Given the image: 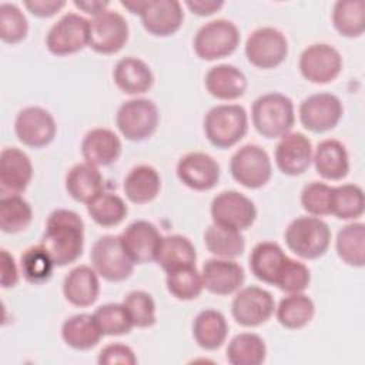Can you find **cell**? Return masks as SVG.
<instances>
[{"mask_svg":"<svg viewBox=\"0 0 365 365\" xmlns=\"http://www.w3.org/2000/svg\"><path fill=\"white\" fill-rule=\"evenodd\" d=\"M40 244L47 250L56 267L74 262L84 248V222L81 217L71 210H54L46 221Z\"/></svg>","mask_w":365,"mask_h":365,"instance_id":"1","label":"cell"},{"mask_svg":"<svg viewBox=\"0 0 365 365\" xmlns=\"http://www.w3.org/2000/svg\"><path fill=\"white\" fill-rule=\"evenodd\" d=\"M255 130L265 138H281L288 134L295 123L294 103L281 93L259 96L251 108Z\"/></svg>","mask_w":365,"mask_h":365,"instance_id":"2","label":"cell"},{"mask_svg":"<svg viewBox=\"0 0 365 365\" xmlns=\"http://www.w3.org/2000/svg\"><path fill=\"white\" fill-rule=\"evenodd\" d=\"M287 247L304 259L324 255L331 242V230L319 217L302 215L289 222L284 232Z\"/></svg>","mask_w":365,"mask_h":365,"instance_id":"3","label":"cell"},{"mask_svg":"<svg viewBox=\"0 0 365 365\" xmlns=\"http://www.w3.org/2000/svg\"><path fill=\"white\" fill-rule=\"evenodd\" d=\"M248 130V115L240 104H220L208 110L204 117V133L217 148L235 145Z\"/></svg>","mask_w":365,"mask_h":365,"instance_id":"4","label":"cell"},{"mask_svg":"<svg viewBox=\"0 0 365 365\" xmlns=\"http://www.w3.org/2000/svg\"><path fill=\"white\" fill-rule=\"evenodd\" d=\"M240 44L238 27L227 19H215L202 24L192 40L195 54L205 61L232 54Z\"/></svg>","mask_w":365,"mask_h":365,"instance_id":"5","label":"cell"},{"mask_svg":"<svg viewBox=\"0 0 365 365\" xmlns=\"http://www.w3.org/2000/svg\"><path fill=\"white\" fill-rule=\"evenodd\" d=\"M160 114L157 106L148 98H131L124 101L115 114L120 133L130 141L150 138L158 125Z\"/></svg>","mask_w":365,"mask_h":365,"instance_id":"6","label":"cell"},{"mask_svg":"<svg viewBox=\"0 0 365 365\" xmlns=\"http://www.w3.org/2000/svg\"><path fill=\"white\" fill-rule=\"evenodd\" d=\"M90 259L96 272L111 282L127 279L135 265L124 251L120 237L110 234L100 237L93 244Z\"/></svg>","mask_w":365,"mask_h":365,"instance_id":"7","label":"cell"},{"mask_svg":"<svg viewBox=\"0 0 365 365\" xmlns=\"http://www.w3.org/2000/svg\"><path fill=\"white\" fill-rule=\"evenodd\" d=\"M232 178L247 188L264 187L272 175V164L268 153L257 144L240 147L230 160Z\"/></svg>","mask_w":365,"mask_h":365,"instance_id":"8","label":"cell"},{"mask_svg":"<svg viewBox=\"0 0 365 365\" xmlns=\"http://www.w3.org/2000/svg\"><path fill=\"white\" fill-rule=\"evenodd\" d=\"M128 33L127 20L107 9L88 20V47L100 54H114L125 46Z\"/></svg>","mask_w":365,"mask_h":365,"instance_id":"9","label":"cell"},{"mask_svg":"<svg viewBox=\"0 0 365 365\" xmlns=\"http://www.w3.org/2000/svg\"><path fill=\"white\" fill-rule=\"evenodd\" d=\"M247 60L258 68H274L288 54V41L282 31L275 27H259L245 41Z\"/></svg>","mask_w":365,"mask_h":365,"instance_id":"10","label":"cell"},{"mask_svg":"<svg viewBox=\"0 0 365 365\" xmlns=\"http://www.w3.org/2000/svg\"><path fill=\"white\" fill-rule=\"evenodd\" d=\"M46 46L54 56H68L88 46V20L77 13L63 14L48 30Z\"/></svg>","mask_w":365,"mask_h":365,"instance_id":"11","label":"cell"},{"mask_svg":"<svg viewBox=\"0 0 365 365\" xmlns=\"http://www.w3.org/2000/svg\"><path fill=\"white\" fill-rule=\"evenodd\" d=\"M210 212L212 222L238 231L250 228L257 218L254 202L235 190H227L217 194L211 201Z\"/></svg>","mask_w":365,"mask_h":365,"instance_id":"12","label":"cell"},{"mask_svg":"<svg viewBox=\"0 0 365 365\" xmlns=\"http://www.w3.org/2000/svg\"><path fill=\"white\" fill-rule=\"evenodd\" d=\"M342 70L339 51L327 43L308 46L299 56V71L305 80L314 84L334 81Z\"/></svg>","mask_w":365,"mask_h":365,"instance_id":"13","label":"cell"},{"mask_svg":"<svg viewBox=\"0 0 365 365\" xmlns=\"http://www.w3.org/2000/svg\"><path fill=\"white\" fill-rule=\"evenodd\" d=\"M274 311L272 294L257 285L240 288L231 304V314L242 327H258L267 322Z\"/></svg>","mask_w":365,"mask_h":365,"instance_id":"14","label":"cell"},{"mask_svg":"<svg viewBox=\"0 0 365 365\" xmlns=\"http://www.w3.org/2000/svg\"><path fill=\"white\" fill-rule=\"evenodd\" d=\"M301 124L312 133L332 130L341 120L344 107L341 100L331 93L311 94L299 104Z\"/></svg>","mask_w":365,"mask_h":365,"instance_id":"15","label":"cell"},{"mask_svg":"<svg viewBox=\"0 0 365 365\" xmlns=\"http://www.w3.org/2000/svg\"><path fill=\"white\" fill-rule=\"evenodd\" d=\"M14 131L19 141L24 145L40 148L54 140L57 125L46 108L30 106L19 111L14 121Z\"/></svg>","mask_w":365,"mask_h":365,"instance_id":"16","label":"cell"},{"mask_svg":"<svg viewBox=\"0 0 365 365\" xmlns=\"http://www.w3.org/2000/svg\"><path fill=\"white\" fill-rule=\"evenodd\" d=\"M177 177L191 190L208 191L220 180V165L210 154L187 153L177 163Z\"/></svg>","mask_w":365,"mask_h":365,"instance_id":"17","label":"cell"},{"mask_svg":"<svg viewBox=\"0 0 365 365\" xmlns=\"http://www.w3.org/2000/svg\"><path fill=\"white\" fill-rule=\"evenodd\" d=\"M118 237L124 251L134 264H147L155 259L161 234L153 222L145 220L133 221Z\"/></svg>","mask_w":365,"mask_h":365,"instance_id":"18","label":"cell"},{"mask_svg":"<svg viewBox=\"0 0 365 365\" xmlns=\"http://www.w3.org/2000/svg\"><path fill=\"white\" fill-rule=\"evenodd\" d=\"M144 29L157 37H167L178 31L184 13L177 0H144L138 13Z\"/></svg>","mask_w":365,"mask_h":365,"instance_id":"19","label":"cell"},{"mask_svg":"<svg viewBox=\"0 0 365 365\" xmlns=\"http://www.w3.org/2000/svg\"><path fill=\"white\" fill-rule=\"evenodd\" d=\"M312 153L311 140L305 134L289 131L275 147V164L287 175H299L309 168Z\"/></svg>","mask_w":365,"mask_h":365,"instance_id":"20","label":"cell"},{"mask_svg":"<svg viewBox=\"0 0 365 365\" xmlns=\"http://www.w3.org/2000/svg\"><path fill=\"white\" fill-rule=\"evenodd\" d=\"M204 288L217 295H230L241 288L244 268L231 258H210L201 269Z\"/></svg>","mask_w":365,"mask_h":365,"instance_id":"21","label":"cell"},{"mask_svg":"<svg viewBox=\"0 0 365 365\" xmlns=\"http://www.w3.org/2000/svg\"><path fill=\"white\" fill-rule=\"evenodd\" d=\"M33 177L29 155L17 147H6L0 153V185L10 194L23 192Z\"/></svg>","mask_w":365,"mask_h":365,"instance_id":"22","label":"cell"},{"mask_svg":"<svg viewBox=\"0 0 365 365\" xmlns=\"http://www.w3.org/2000/svg\"><path fill=\"white\" fill-rule=\"evenodd\" d=\"M121 154V141L118 135L104 127L91 128L81 141V155L86 163L96 167H106L118 160Z\"/></svg>","mask_w":365,"mask_h":365,"instance_id":"23","label":"cell"},{"mask_svg":"<svg viewBox=\"0 0 365 365\" xmlns=\"http://www.w3.org/2000/svg\"><path fill=\"white\" fill-rule=\"evenodd\" d=\"M207 91L218 100H237L247 90L245 74L232 64H217L211 67L205 74Z\"/></svg>","mask_w":365,"mask_h":365,"instance_id":"24","label":"cell"},{"mask_svg":"<svg viewBox=\"0 0 365 365\" xmlns=\"http://www.w3.org/2000/svg\"><path fill=\"white\" fill-rule=\"evenodd\" d=\"M100 292L98 274L88 265L73 268L63 281V294L66 299L76 307L93 305Z\"/></svg>","mask_w":365,"mask_h":365,"instance_id":"25","label":"cell"},{"mask_svg":"<svg viewBox=\"0 0 365 365\" xmlns=\"http://www.w3.org/2000/svg\"><path fill=\"white\" fill-rule=\"evenodd\" d=\"M115 86L125 94H143L153 87L154 76L150 66L138 57H123L113 68Z\"/></svg>","mask_w":365,"mask_h":365,"instance_id":"26","label":"cell"},{"mask_svg":"<svg viewBox=\"0 0 365 365\" xmlns=\"http://www.w3.org/2000/svg\"><path fill=\"white\" fill-rule=\"evenodd\" d=\"M312 161L317 173L325 180H342L349 171L348 151L345 145L335 138H327L318 143L312 153Z\"/></svg>","mask_w":365,"mask_h":365,"instance_id":"27","label":"cell"},{"mask_svg":"<svg viewBox=\"0 0 365 365\" xmlns=\"http://www.w3.org/2000/svg\"><path fill=\"white\" fill-rule=\"evenodd\" d=\"M103 175L96 165L78 163L66 174V190L71 198L88 204L103 192Z\"/></svg>","mask_w":365,"mask_h":365,"instance_id":"28","label":"cell"},{"mask_svg":"<svg viewBox=\"0 0 365 365\" xmlns=\"http://www.w3.org/2000/svg\"><path fill=\"white\" fill-rule=\"evenodd\" d=\"M124 194L134 204H145L153 201L161 188L158 171L148 164H140L130 170L124 178Z\"/></svg>","mask_w":365,"mask_h":365,"instance_id":"29","label":"cell"},{"mask_svg":"<svg viewBox=\"0 0 365 365\" xmlns=\"http://www.w3.org/2000/svg\"><path fill=\"white\" fill-rule=\"evenodd\" d=\"M195 259L197 252L190 238L180 234H171L161 237L154 261L165 272H170L181 267L195 265Z\"/></svg>","mask_w":365,"mask_h":365,"instance_id":"30","label":"cell"},{"mask_svg":"<svg viewBox=\"0 0 365 365\" xmlns=\"http://www.w3.org/2000/svg\"><path fill=\"white\" fill-rule=\"evenodd\" d=\"M228 335L225 317L217 309H202L192 321V336L197 345L207 351L220 348Z\"/></svg>","mask_w":365,"mask_h":365,"instance_id":"31","label":"cell"},{"mask_svg":"<svg viewBox=\"0 0 365 365\" xmlns=\"http://www.w3.org/2000/svg\"><path fill=\"white\" fill-rule=\"evenodd\" d=\"M287 254L274 241L258 242L250 255V269L255 278L267 284H275Z\"/></svg>","mask_w":365,"mask_h":365,"instance_id":"32","label":"cell"},{"mask_svg":"<svg viewBox=\"0 0 365 365\" xmlns=\"http://www.w3.org/2000/svg\"><path fill=\"white\" fill-rule=\"evenodd\" d=\"M103 334L93 317V314H76L67 318L61 325L63 341L77 351H87L94 348Z\"/></svg>","mask_w":365,"mask_h":365,"instance_id":"33","label":"cell"},{"mask_svg":"<svg viewBox=\"0 0 365 365\" xmlns=\"http://www.w3.org/2000/svg\"><path fill=\"white\" fill-rule=\"evenodd\" d=\"M278 322L288 329H299L311 322L315 314L312 299L304 292H294L284 297L277 309Z\"/></svg>","mask_w":365,"mask_h":365,"instance_id":"34","label":"cell"},{"mask_svg":"<svg viewBox=\"0 0 365 365\" xmlns=\"http://www.w3.org/2000/svg\"><path fill=\"white\" fill-rule=\"evenodd\" d=\"M205 248L220 258H235L242 255L245 240L241 231L212 222L204 232Z\"/></svg>","mask_w":365,"mask_h":365,"instance_id":"35","label":"cell"},{"mask_svg":"<svg viewBox=\"0 0 365 365\" xmlns=\"http://www.w3.org/2000/svg\"><path fill=\"white\" fill-rule=\"evenodd\" d=\"M265 342L254 332L235 335L227 346V359L231 365H259L265 361Z\"/></svg>","mask_w":365,"mask_h":365,"instance_id":"36","label":"cell"},{"mask_svg":"<svg viewBox=\"0 0 365 365\" xmlns=\"http://www.w3.org/2000/svg\"><path fill=\"white\" fill-rule=\"evenodd\" d=\"M336 254L351 267H364L365 264V225L351 222L342 227L336 234Z\"/></svg>","mask_w":365,"mask_h":365,"instance_id":"37","label":"cell"},{"mask_svg":"<svg viewBox=\"0 0 365 365\" xmlns=\"http://www.w3.org/2000/svg\"><path fill=\"white\" fill-rule=\"evenodd\" d=\"M332 24L344 37H359L365 30V1H336L332 9Z\"/></svg>","mask_w":365,"mask_h":365,"instance_id":"38","label":"cell"},{"mask_svg":"<svg viewBox=\"0 0 365 365\" xmlns=\"http://www.w3.org/2000/svg\"><path fill=\"white\" fill-rule=\"evenodd\" d=\"M33 220L30 204L19 194H9L0 198V230L7 234L24 231Z\"/></svg>","mask_w":365,"mask_h":365,"instance_id":"39","label":"cell"},{"mask_svg":"<svg viewBox=\"0 0 365 365\" xmlns=\"http://www.w3.org/2000/svg\"><path fill=\"white\" fill-rule=\"evenodd\" d=\"M364 191L356 184L332 187L331 214L339 220H355L364 214Z\"/></svg>","mask_w":365,"mask_h":365,"instance_id":"40","label":"cell"},{"mask_svg":"<svg viewBox=\"0 0 365 365\" xmlns=\"http://www.w3.org/2000/svg\"><path fill=\"white\" fill-rule=\"evenodd\" d=\"M87 212L98 225L114 227L125 218L128 208L120 195L103 191L87 204Z\"/></svg>","mask_w":365,"mask_h":365,"instance_id":"41","label":"cell"},{"mask_svg":"<svg viewBox=\"0 0 365 365\" xmlns=\"http://www.w3.org/2000/svg\"><path fill=\"white\" fill-rule=\"evenodd\" d=\"M54 267L53 258L41 244L29 247L20 257L21 274L27 282L34 285L48 281Z\"/></svg>","mask_w":365,"mask_h":365,"instance_id":"42","label":"cell"},{"mask_svg":"<svg viewBox=\"0 0 365 365\" xmlns=\"http://www.w3.org/2000/svg\"><path fill=\"white\" fill-rule=\"evenodd\" d=\"M165 284L168 292L181 301L195 299L204 288L201 272L197 271L195 265L181 267L167 272Z\"/></svg>","mask_w":365,"mask_h":365,"instance_id":"43","label":"cell"},{"mask_svg":"<svg viewBox=\"0 0 365 365\" xmlns=\"http://www.w3.org/2000/svg\"><path fill=\"white\" fill-rule=\"evenodd\" d=\"M93 317L103 335H124L128 334L134 327L123 304L110 302L100 305L93 312Z\"/></svg>","mask_w":365,"mask_h":365,"instance_id":"44","label":"cell"},{"mask_svg":"<svg viewBox=\"0 0 365 365\" xmlns=\"http://www.w3.org/2000/svg\"><path fill=\"white\" fill-rule=\"evenodd\" d=\"M137 328H148L155 324V302L153 297L141 289L128 292L121 302Z\"/></svg>","mask_w":365,"mask_h":365,"instance_id":"45","label":"cell"},{"mask_svg":"<svg viewBox=\"0 0 365 365\" xmlns=\"http://www.w3.org/2000/svg\"><path fill=\"white\" fill-rule=\"evenodd\" d=\"M29 23L23 11L13 3L0 4V37L4 43L16 44L26 38Z\"/></svg>","mask_w":365,"mask_h":365,"instance_id":"46","label":"cell"},{"mask_svg":"<svg viewBox=\"0 0 365 365\" xmlns=\"http://www.w3.org/2000/svg\"><path fill=\"white\" fill-rule=\"evenodd\" d=\"M309 281H311V274L308 267L301 261L287 257L274 285L284 292L294 294V292H302L304 289H307L309 285Z\"/></svg>","mask_w":365,"mask_h":365,"instance_id":"47","label":"cell"},{"mask_svg":"<svg viewBox=\"0 0 365 365\" xmlns=\"http://www.w3.org/2000/svg\"><path fill=\"white\" fill-rule=\"evenodd\" d=\"M331 198L332 187L319 181L307 184L301 191V205L314 217L331 214Z\"/></svg>","mask_w":365,"mask_h":365,"instance_id":"48","label":"cell"},{"mask_svg":"<svg viewBox=\"0 0 365 365\" xmlns=\"http://www.w3.org/2000/svg\"><path fill=\"white\" fill-rule=\"evenodd\" d=\"M97 362L100 365H135L137 356L128 345L108 344L100 351Z\"/></svg>","mask_w":365,"mask_h":365,"instance_id":"49","label":"cell"},{"mask_svg":"<svg viewBox=\"0 0 365 365\" xmlns=\"http://www.w3.org/2000/svg\"><path fill=\"white\" fill-rule=\"evenodd\" d=\"M67 3L64 0H26V9L37 17H51L58 13Z\"/></svg>","mask_w":365,"mask_h":365,"instance_id":"50","label":"cell"},{"mask_svg":"<svg viewBox=\"0 0 365 365\" xmlns=\"http://www.w3.org/2000/svg\"><path fill=\"white\" fill-rule=\"evenodd\" d=\"M0 261H1V279H0L1 287L11 288L19 282V268L14 261V257L7 250H1Z\"/></svg>","mask_w":365,"mask_h":365,"instance_id":"51","label":"cell"},{"mask_svg":"<svg viewBox=\"0 0 365 365\" xmlns=\"http://www.w3.org/2000/svg\"><path fill=\"white\" fill-rule=\"evenodd\" d=\"M185 6L198 16H210L224 6L222 0H187Z\"/></svg>","mask_w":365,"mask_h":365,"instance_id":"52","label":"cell"},{"mask_svg":"<svg viewBox=\"0 0 365 365\" xmlns=\"http://www.w3.org/2000/svg\"><path fill=\"white\" fill-rule=\"evenodd\" d=\"M108 1H106V0H76L74 1V6L77 7V9H80V10H83L84 13H87V14H91L93 17L94 16H97V14H100V13H103L104 10H107V7H108Z\"/></svg>","mask_w":365,"mask_h":365,"instance_id":"53","label":"cell"}]
</instances>
